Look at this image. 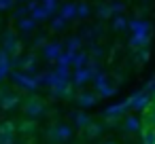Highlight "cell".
I'll use <instances>...</instances> for the list:
<instances>
[{
	"instance_id": "cell-26",
	"label": "cell",
	"mask_w": 155,
	"mask_h": 144,
	"mask_svg": "<svg viewBox=\"0 0 155 144\" xmlns=\"http://www.w3.org/2000/svg\"><path fill=\"white\" fill-rule=\"evenodd\" d=\"M127 24H130V21H127L123 15H119V17H115V21H113V28H115V30H125V28H127Z\"/></svg>"
},
{
	"instance_id": "cell-33",
	"label": "cell",
	"mask_w": 155,
	"mask_h": 144,
	"mask_svg": "<svg viewBox=\"0 0 155 144\" xmlns=\"http://www.w3.org/2000/svg\"><path fill=\"white\" fill-rule=\"evenodd\" d=\"M26 13H28V9H26V7H21V9L15 13V19H21V17H26Z\"/></svg>"
},
{
	"instance_id": "cell-17",
	"label": "cell",
	"mask_w": 155,
	"mask_h": 144,
	"mask_svg": "<svg viewBox=\"0 0 155 144\" xmlns=\"http://www.w3.org/2000/svg\"><path fill=\"white\" fill-rule=\"evenodd\" d=\"M17 26H19V32L28 34V32H32V30H34L36 21H34L32 17H21V19H17Z\"/></svg>"
},
{
	"instance_id": "cell-4",
	"label": "cell",
	"mask_w": 155,
	"mask_h": 144,
	"mask_svg": "<svg viewBox=\"0 0 155 144\" xmlns=\"http://www.w3.org/2000/svg\"><path fill=\"white\" fill-rule=\"evenodd\" d=\"M70 121H72V127L74 129H85L89 123H91V117L87 114V112H83V110H72L70 112Z\"/></svg>"
},
{
	"instance_id": "cell-18",
	"label": "cell",
	"mask_w": 155,
	"mask_h": 144,
	"mask_svg": "<svg viewBox=\"0 0 155 144\" xmlns=\"http://www.w3.org/2000/svg\"><path fill=\"white\" fill-rule=\"evenodd\" d=\"M140 140H142V144H155V127H142Z\"/></svg>"
},
{
	"instance_id": "cell-19",
	"label": "cell",
	"mask_w": 155,
	"mask_h": 144,
	"mask_svg": "<svg viewBox=\"0 0 155 144\" xmlns=\"http://www.w3.org/2000/svg\"><path fill=\"white\" fill-rule=\"evenodd\" d=\"M60 17L62 19H74L77 17V5H64L60 9Z\"/></svg>"
},
{
	"instance_id": "cell-7",
	"label": "cell",
	"mask_w": 155,
	"mask_h": 144,
	"mask_svg": "<svg viewBox=\"0 0 155 144\" xmlns=\"http://www.w3.org/2000/svg\"><path fill=\"white\" fill-rule=\"evenodd\" d=\"M89 81H91V72L87 68H74V74H72V85L74 87H83Z\"/></svg>"
},
{
	"instance_id": "cell-28",
	"label": "cell",
	"mask_w": 155,
	"mask_h": 144,
	"mask_svg": "<svg viewBox=\"0 0 155 144\" xmlns=\"http://www.w3.org/2000/svg\"><path fill=\"white\" fill-rule=\"evenodd\" d=\"M136 59H138V64H144V62L149 59V49H144V47L138 49V51H136Z\"/></svg>"
},
{
	"instance_id": "cell-30",
	"label": "cell",
	"mask_w": 155,
	"mask_h": 144,
	"mask_svg": "<svg viewBox=\"0 0 155 144\" xmlns=\"http://www.w3.org/2000/svg\"><path fill=\"white\" fill-rule=\"evenodd\" d=\"M108 15H110V7H108V5H100V7H98V17L106 19Z\"/></svg>"
},
{
	"instance_id": "cell-13",
	"label": "cell",
	"mask_w": 155,
	"mask_h": 144,
	"mask_svg": "<svg viewBox=\"0 0 155 144\" xmlns=\"http://www.w3.org/2000/svg\"><path fill=\"white\" fill-rule=\"evenodd\" d=\"M100 36H102V28H100V26L85 28V30H83V34H81V38H85V40H89V43H96Z\"/></svg>"
},
{
	"instance_id": "cell-16",
	"label": "cell",
	"mask_w": 155,
	"mask_h": 144,
	"mask_svg": "<svg viewBox=\"0 0 155 144\" xmlns=\"http://www.w3.org/2000/svg\"><path fill=\"white\" fill-rule=\"evenodd\" d=\"M87 62H89V55H87L85 51H77V53L72 55V62H70V64H72L74 68H85Z\"/></svg>"
},
{
	"instance_id": "cell-2",
	"label": "cell",
	"mask_w": 155,
	"mask_h": 144,
	"mask_svg": "<svg viewBox=\"0 0 155 144\" xmlns=\"http://www.w3.org/2000/svg\"><path fill=\"white\" fill-rule=\"evenodd\" d=\"M24 114H26V119L38 121V119H43V117L47 114V106H45V102H43L41 98L30 95V98L24 102Z\"/></svg>"
},
{
	"instance_id": "cell-9",
	"label": "cell",
	"mask_w": 155,
	"mask_h": 144,
	"mask_svg": "<svg viewBox=\"0 0 155 144\" xmlns=\"http://www.w3.org/2000/svg\"><path fill=\"white\" fill-rule=\"evenodd\" d=\"M140 129H142L140 117L130 114V117H125V119H123V131H127V133H136V131H140Z\"/></svg>"
},
{
	"instance_id": "cell-25",
	"label": "cell",
	"mask_w": 155,
	"mask_h": 144,
	"mask_svg": "<svg viewBox=\"0 0 155 144\" xmlns=\"http://www.w3.org/2000/svg\"><path fill=\"white\" fill-rule=\"evenodd\" d=\"M32 19H34V21H43V19H47V13H45V9H43L41 5L32 11Z\"/></svg>"
},
{
	"instance_id": "cell-6",
	"label": "cell",
	"mask_w": 155,
	"mask_h": 144,
	"mask_svg": "<svg viewBox=\"0 0 155 144\" xmlns=\"http://www.w3.org/2000/svg\"><path fill=\"white\" fill-rule=\"evenodd\" d=\"M15 131H19L21 136H34V133H36V121H32V119H21L19 123H15Z\"/></svg>"
},
{
	"instance_id": "cell-22",
	"label": "cell",
	"mask_w": 155,
	"mask_h": 144,
	"mask_svg": "<svg viewBox=\"0 0 155 144\" xmlns=\"http://www.w3.org/2000/svg\"><path fill=\"white\" fill-rule=\"evenodd\" d=\"M89 13H91V9H89V5H85V2H81V5H77V17H81V19H85V17H89Z\"/></svg>"
},
{
	"instance_id": "cell-5",
	"label": "cell",
	"mask_w": 155,
	"mask_h": 144,
	"mask_svg": "<svg viewBox=\"0 0 155 144\" xmlns=\"http://www.w3.org/2000/svg\"><path fill=\"white\" fill-rule=\"evenodd\" d=\"M127 104H130L132 110H144V108L151 104V98H149L144 91H138V93H134L132 100H127Z\"/></svg>"
},
{
	"instance_id": "cell-20",
	"label": "cell",
	"mask_w": 155,
	"mask_h": 144,
	"mask_svg": "<svg viewBox=\"0 0 155 144\" xmlns=\"http://www.w3.org/2000/svg\"><path fill=\"white\" fill-rule=\"evenodd\" d=\"M81 43H83V38H81V36H70V38H68V53H72V55H74V53L81 49Z\"/></svg>"
},
{
	"instance_id": "cell-24",
	"label": "cell",
	"mask_w": 155,
	"mask_h": 144,
	"mask_svg": "<svg viewBox=\"0 0 155 144\" xmlns=\"http://www.w3.org/2000/svg\"><path fill=\"white\" fill-rule=\"evenodd\" d=\"M41 7L45 9L47 15H51V13H55V9H58V0H43Z\"/></svg>"
},
{
	"instance_id": "cell-29",
	"label": "cell",
	"mask_w": 155,
	"mask_h": 144,
	"mask_svg": "<svg viewBox=\"0 0 155 144\" xmlns=\"http://www.w3.org/2000/svg\"><path fill=\"white\" fill-rule=\"evenodd\" d=\"M47 43H49V40H47V36H45V34H38V36L34 38V49H43Z\"/></svg>"
},
{
	"instance_id": "cell-15",
	"label": "cell",
	"mask_w": 155,
	"mask_h": 144,
	"mask_svg": "<svg viewBox=\"0 0 155 144\" xmlns=\"http://www.w3.org/2000/svg\"><path fill=\"white\" fill-rule=\"evenodd\" d=\"M147 43H149V32H138V34H134V38L130 40V45L136 47V49L147 47Z\"/></svg>"
},
{
	"instance_id": "cell-8",
	"label": "cell",
	"mask_w": 155,
	"mask_h": 144,
	"mask_svg": "<svg viewBox=\"0 0 155 144\" xmlns=\"http://www.w3.org/2000/svg\"><path fill=\"white\" fill-rule=\"evenodd\" d=\"M11 76L15 78V83H19L21 87H26V89H30V91H32V89H36V85H38V81H36V78H32V76H28L26 72H13Z\"/></svg>"
},
{
	"instance_id": "cell-23",
	"label": "cell",
	"mask_w": 155,
	"mask_h": 144,
	"mask_svg": "<svg viewBox=\"0 0 155 144\" xmlns=\"http://www.w3.org/2000/svg\"><path fill=\"white\" fill-rule=\"evenodd\" d=\"M64 28H66V19H62L60 15L53 17V21H51V30H53V32H62Z\"/></svg>"
},
{
	"instance_id": "cell-14",
	"label": "cell",
	"mask_w": 155,
	"mask_h": 144,
	"mask_svg": "<svg viewBox=\"0 0 155 144\" xmlns=\"http://www.w3.org/2000/svg\"><path fill=\"white\" fill-rule=\"evenodd\" d=\"M96 100H98V98H96L91 91H81V93L77 95V102H79L83 108H89V106H94V104H96Z\"/></svg>"
},
{
	"instance_id": "cell-31",
	"label": "cell",
	"mask_w": 155,
	"mask_h": 144,
	"mask_svg": "<svg viewBox=\"0 0 155 144\" xmlns=\"http://www.w3.org/2000/svg\"><path fill=\"white\" fill-rule=\"evenodd\" d=\"M123 9H125V5H121V2L110 5V13H117V15H121V13H123Z\"/></svg>"
},
{
	"instance_id": "cell-10",
	"label": "cell",
	"mask_w": 155,
	"mask_h": 144,
	"mask_svg": "<svg viewBox=\"0 0 155 144\" xmlns=\"http://www.w3.org/2000/svg\"><path fill=\"white\" fill-rule=\"evenodd\" d=\"M60 53H62V45H60V43H47V45L43 47V55H45V59H49V62H55Z\"/></svg>"
},
{
	"instance_id": "cell-12",
	"label": "cell",
	"mask_w": 155,
	"mask_h": 144,
	"mask_svg": "<svg viewBox=\"0 0 155 144\" xmlns=\"http://www.w3.org/2000/svg\"><path fill=\"white\" fill-rule=\"evenodd\" d=\"M102 129H104V127H102L100 123H94V121H91V123L83 129V133H85V138H87V140H96V138H100V136H102Z\"/></svg>"
},
{
	"instance_id": "cell-27",
	"label": "cell",
	"mask_w": 155,
	"mask_h": 144,
	"mask_svg": "<svg viewBox=\"0 0 155 144\" xmlns=\"http://www.w3.org/2000/svg\"><path fill=\"white\" fill-rule=\"evenodd\" d=\"M98 91H100V95H102V98H110V95H115V85H108V83H106V85H104V87H100Z\"/></svg>"
},
{
	"instance_id": "cell-21",
	"label": "cell",
	"mask_w": 155,
	"mask_h": 144,
	"mask_svg": "<svg viewBox=\"0 0 155 144\" xmlns=\"http://www.w3.org/2000/svg\"><path fill=\"white\" fill-rule=\"evenodd\" d=\"M0 133L2 136H15V123L13 121H2L0 123Z\"/></svg>"
},
{
	"instance_id": "cell-36",
	"label": "cell",
	"mask_w": 155,
	"mask_h": 144,
	"mask_svg": "<svg viewBox=\"0 0 155 144\" xmlns=\"http://www.w3.org/2000/svg\"><path fill=\"white\" fill-rule=\"evenodd\" d=\"M7 2H9V5H13V0H7Z\"/></svg>"
},
{
	"instance_id": "cell-35",
	"label": "cell",
	"mask_w": 155,
	"mask_h": 144,
	"mask_svg": "<svg viewBox=\"0 0 155 144\" xmlns=\"http://www.w3.org/2000/svg\"><path fill=\"white\" fill-rule=\"evenodd\" d=\"M102 144H117V142H115V140H104Z\"/></svg>"
},
{
	"instance_id": "cell-32",
	"label": "cell",
	"mask_w": 155,
	"mask_h": 144,
	"mask_svg": "<svg viewBox=\"0 0 155 144\" xmlns=\"http://www.w3.org/2000/svg\"><path fill=\"white\" fill-rule=\"evenodd\" d=\"M0 144H17V142H15V136H2L0 133Z\"/></svg>"
},
{
	"instance_id": "cell-3",
	"label": "cell",
	"mask_w": 155,
	"mask_h": 144,
	"mask_svg": "<svg viewBox=\"0 0 155 144\" xmlns=\"http://www.w3.org/2000/svg\"><path fill=\"white\" fill-rule=\"evenodd\" d=\"M19 49H21V45H19V40H17L15 32L7 30V32L2 34V51H5L7 55L17 57V55H19Z\"/></svg>"
},
{
	"instance_id": "cell-1",
	"label": "cell",
	"mask_w": 155,
	"mask_h": 144,
	"mask_svg": "<svg viewBox=\"0 0 155 144\" xmlns=\"http://www.w3.org/2000/svg\"><path fill=\"white\" fill-rule=\"evenodd\" d=\"M72 138V125L68 123H53L47 127V140L53 144H66Z\"/></svg>"
},
{
	"instance_id": "cell-34",
	"label": "cell",
	"mask_w": 155,
	"mask_h": 144,
	"mask_svg": "<svg viewBox=\"0 0 155 144\" xmlns=\"http://www.w3.org/2000/svg\"><path fill=\"white\" fill-rule=\"evenodd\" d=\"M9 7H11V5L7 2V0H0V11H7Z\"/></svg>"
},
{
	"instance_id": "cell-11",
	"label": "cell",
	"mask_w": 155,
	"mask_h": 144,
	"mask_svg": "<svg viewBox=\"0 0 155 144\" xmlns=\"http://www.w3.org/2000/svg\"><path fill=\"white\" fill-rule=\"evenodd\" d=\"M140 123H142L144 127H155V102H151V104L142 110Z\"/></svg>"
}]
</instances>
